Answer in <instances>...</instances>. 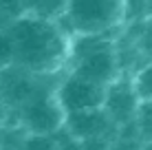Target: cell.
Returning <instances> with one entry per match:
<instances>
[{"mask_svg": "<svg viewBox=\"0 0 152 150\" xmlns=\"http://www.w3.org/2000/svg\"><path fill=\"white\" fill-rule=\"evenodd\" d=\"M13 46V69L31 75H51L66 66L71 35L57 20L18 15L4 24Z\"/></svg>", "mask_w": 152, "mask_h": 150, "instance_id": "cell-1", "label": "cell"}, {"mask_svg": "<svg viewBox=\"0 0 152 150\" xmlns=\"http://www.w3.org/2000/svg\"><path fill=\"white\" fill-rule=\"evenodd\" d=\"M126 18V0H64L57 22L69 35H104Z\"/></svg>", "mask_w": 152, "mask_h": 150, "instance_id": "cell-2", "label": "cell"}, {"mask_svg": "<svg viewBox=\"0 0 152 150\" xmlns=\"http://www.w3.org/2000/svg\"><path fill=\"white\" fill-rule=\"evenodd\" d=\"M66 64H73L71 73L102 86L113 84L119 73L115 46L104 40V35H71Z\"/></svg>", "mask_w": 152, "mask_h": 150, "instance_id": "cell-3", "label": "cell"}, {"mask_svg": "<svg viewBox=\"0 0 152 150\" xmlns=\"http://www.w3.org/2000/svg\"><path fill=\"white\" fill-rule=\"evenodd\" d=\"M55 97L60 102L64 115L99 110L104 106L106 86L88 82V80H84V77L75 75V73H69L55 86Z\"/></svg>", "mask_w": 152, "mask_h": 150, "instance_id": "cell-4", "label": "cell"}, {"mask_svg": "<svg viewBox=\"0 0 152 150\" xmlns=\"http://www.w3.org/2000/svg\"><path fill=\"white\" fill-rule=\"evenodd\" d=\"M22 119H24L27 130L38 137L55 132L66 121V115L55 97V89L44 91V93H33L29 100H24Z\"/></svg>", "mask_w": 152, "mask_h": 150, "instance_id": "cell-5", "label": "cell"}, {"mask_svg": "<svg viewBox=\"0 0 152 150\" xmlns=\"http://www.w3.org/2000/svg\"><path fill=\"white\" fill-rule=\"evenodd\" d=\"M137 104H139V100L132 91V84L126 91L115 80L113 84L106 86V97H104L102 110H106V117H110L115 121H128L132 117V113L137 110Z\"/></svg>", "mask_w": 152, "mask_h": 150, "instance_id": "cell-6", "label": "cell"}, {"mask_svg": "<svg viewBox=\"0 0 152 150\" xmlns=\"http://www.w3.org/2000/svg\"><path fill=\"white\" fill-rule=\"evenodd\" d=\"M20 2H22V13L46 20H60L64 9V0H20Z\"/></svg>", "mask_w": 152, "mask_h": 150, "instance_id": "cell-7", "label": "cell"}, {"mask_svg": "<svg viewBox=\"0 0 152 150\" xmlns=\"http://www.w3.org/2000/svg\"><path fill=\"white\" fill-rule=\"evenodd\" d=\"M132 91H134L139 102H150L152 100V64L143 66L137 73V77L132 82Z\"/></svg>", "mask_w": 152, "mask_h": 150, "instance_id": "cell-8", "label": "cell"}, {"mask_svg": "<svg viewBox=\"0 0 152 150\" xmlns=\"http://www.w3.org/2000/svg\"><path fill=\"white\" fill-rule=\"evenodd\" d=\"M7 22H9V18H7V15H4V13H0V29H2L4 24H7Z\"/></svg>", "mask_w": 152, "mask_h": 150, "instance_id": "cell-9", "label": "cell"}]
</instances>
